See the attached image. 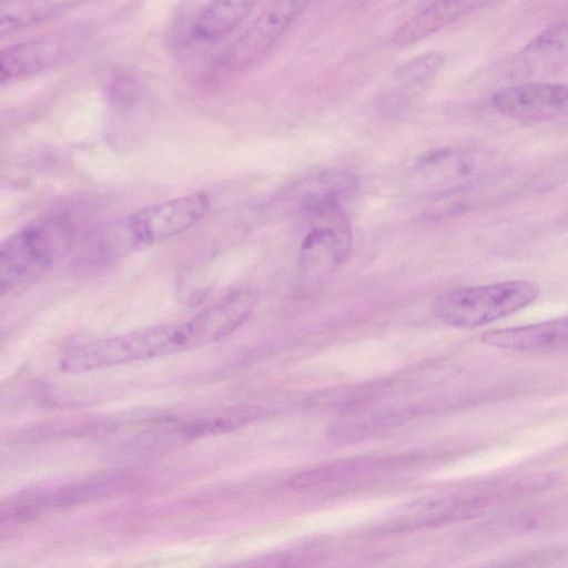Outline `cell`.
I'll return each instance as SVG.
<instances>
[{"label":"cell","instance_id":"277c9868","mask_svg":"<svg viewBox=\"0 0 568 568\" xmlns=\"http://www.w3.org/2000/svg\"><path fill=\"white\" fill-rule=\"evenodd\" d=\"M539 294L540 287L534 281L510 280L449 290L436 297L432 308L445 324L476 327L527 307Z\"/></svg>","mask_w":568,"mask_h":568},{"label":"cell","instance_id":"30bf717a","mask_svg":"<svg viewBox=\"0 0 568 568\" xmlns=\"http://www.w3.org/2000/svg\"><path fill=\"white\" fill-rule=\"evenodd\" d=\"M567 65L568 19H564L548 26L515 55L510 73L519 79L544 78Z\"/></svg>","mask_w":568,"mask_h":568},{"label":"cell","instance_id":"e0dca14e","mask_svg":"<svg viewBox=\"0 0 568 568\" xmlns=\"http://www.w3.org/2000/svg\"><path fill=\"white\" fill-rule=\"evenodd\" d=\"M261 413V408L256 406L232 407L209 419L191 424L184 432L192 437L230 432L257 419Z\"/></svg>","mask_w":568,"mask_h":568},{"label":"cell","instance_id":"5b68a950","mask_svg":"<svg viewBox=\"0 0 568 568\" xmlns=\"http://www.w3.org/2000/svg\"><path fill=\"white\" fill-rule=\"evenodd\" d=\"M91 38L87 27L64 28L2 49L0 80L19 79L58 68L74 60Z\"/></svg>","mask_w":568,"mask_h":568},{"label":"cell","instance_id":"7a4b0ae2","mask_svg":"<svg viewBox=\"0 0 568 568\" xmlns=\"http://www.w3.org/2000/svg\"><path fill=\"white\" fill-rule=\"evenodd\" d=\"M206 192H193L140 209L99 231L89 254L113 261L179 235L197 224L209 212Z\"/></svg>","mask_w":568,"mask_h":568},{"label":"cell","instance_id":"2e32d148","mask_svg":"<svg viewBox=\"0 0 568 568\" xmlns=\"http://www.w3.org/2000/svg\"><path fill=\"white\" fill-rule=\"evenodd\" d=\"M444 64L445 57L439 52H428L412 59L395 72L397 89L412 93L425 88L438 75Z\"/></svg>","mask_w":568,"mask_h":568},{"label":"cell","instance_id":"6da1fadb","mask_svg":"<svg viewBox=\"0 0 568 568\" xmlns=\"http://www.w3.org/2000/svg\"><path fill=\"white\" fill-rule=\"evenodd\" d=\"M255 302L251 291L231 293L189 320L79 345L61 358L60 367L68 373H83L213 344L236 331L252 313Z\"/></svg>","mask_w":568,"mask_h":568},{"label":"cell","instance_id":"7c38bea8","mask_svg":"<svg viewBox=\"0 0 568 568\" xmlns=\"http://www.w3.org/2000/svg\"><path fill=\"white\" fill-rule=\"evenodd\" d=\"M481 341L494 347L519 352L567 351L568 317L489 331L481 335Z\"/></svg>","mask_w":568,"mask_h":568},{"label":"cell","instance_id":"ac0fdd59","mask_svg":"<svg viewBox=\"0 0 568 568\" xmlns=\"http://www.w3.org/2000/svg\"><path fill=\"white\" fill-rule=\"evenodd\" d=\"M108 94L114 103L128 105L139 98L140 84L131 74L119 72L110 79Z\"/></svg>","mask_w":568,"mask_h":568},{"label":"cell","instance_id":"9a60e30c","mask_svg":"<svg viewBox=\"0 0 568 568\" xmlns=\"http://www.w3.org/2000/svg\"><path fill=\"white\" fill-rule=\"evenodd\" d=\"M74 1H9L0 4V34L32 27L78 6Z\"/></svg>","mask_w":568,"mask_h":568},{"label":"cell","instance_id":"5bb4252c","mask_svg":"<svg viewBox=\"0 0 568 568\" xmlns=\"http://www.w3.org/2000/svg\"><path fill=\"white\" fill-rule=\"evenodd\" d=\"M252 1H212L196 13L191 36L200 41L216 42L231 34L250 14Z\"/></svg>","mask_w":568,"mask_h":568},{"label":"cell","instance_id":"9c48e42d","mask_svg":"<svg viewBox=\"0 0 568 568\" xmlns=\"http://www.w3.org/2000/svg\"><path fill=\"white\" fill-rule=\"evenodd\" d=\"M357 179L345 170H327L292 186L288 200L301 213L323 219L341 212V202L354 192Z\"/></svg>","mask_w":568,"mask_h":568},{"label":"cell","instance_id":"4fadbf2b","mask_svg":"<svg viewBox=\"0 0 568 568\" xmlns=\"http://www.w3.org/2000/svg\"><path fill=\"white\" fill-rule=\"evenodd\" d=\"M484 2L437 1L404 22L394 34V43L408 45L423 40L455 21L477 11Z\"/></svg>","mask_w":568,"mask_h":568},{"label":"cell","instance_id":"ba28073f","mask_svg":"<svg viewBox=\"0 0 568 568\" xmlns=\"http://www.w3.org/2000/svg\"><path fill=\"white\" fill-rule=\"evenodd\" d=\"M499 113L525 122H539L568 114V84L528 81L497 90L491 98Z\"/></svg>","mask_w":568,"mask_h":568},{"label":"cell","instance_id":"3957f363","mask_svg":"<svg viewBox=\"0 0 568 568\" xmlns=\"http://www.w3.org/2000/svg\"><path fill=\"white\" fill-rule=\"evenodd\" d=\"M78 227L67 213H53L29 222L0 248V291L4 295L42 277L72 250Z\"/></svg>","mask_w":568,"mask_h":568},{"label":"cell","instance_id":"8992f818","mask_svg":"<svg viewBox=\"0 0 568 568\" xmlns=\"http://www.w3.org/2000/svg\"><path fill=\"white\" fill-rule=\"evenodd\" d=\"M487 175L467 150L444 148L424 154L409 175L415 192L436 199L458 197L473 191Z\"/></svg>","mask_w":568,"mask_h":568},{"label":"cell","instance_id":"52a82bcc","mask_svg":"<svg viewBox=\"0 0 568 568\" xmlns=\"http://www.w3.org/2000/svg\"><path fill=\"white\" fill-rule=\"evenodd\" d=\"M306 7L307 3L302 1L270 3L227 48L221 59V65L229 71H240L257 63Z\"/></svg>","mask_w":568,"mask_h":568},{"label":"cell","instance_id":"8fae6325","mask_svg":"<svg viewBox=\"0 0 568 568\" xmlns=\"http://www.w3.org/2000/svg\"><path fill=\"white\" fill-rule=\"evenodd\" d=\"M351 246L349 225L339 214L332 223L317 225L305 235L300 248V267L307 274L331 271L347 260Z\"/></svg>","mask_w":568,"mask_h":568}]
</instances>
